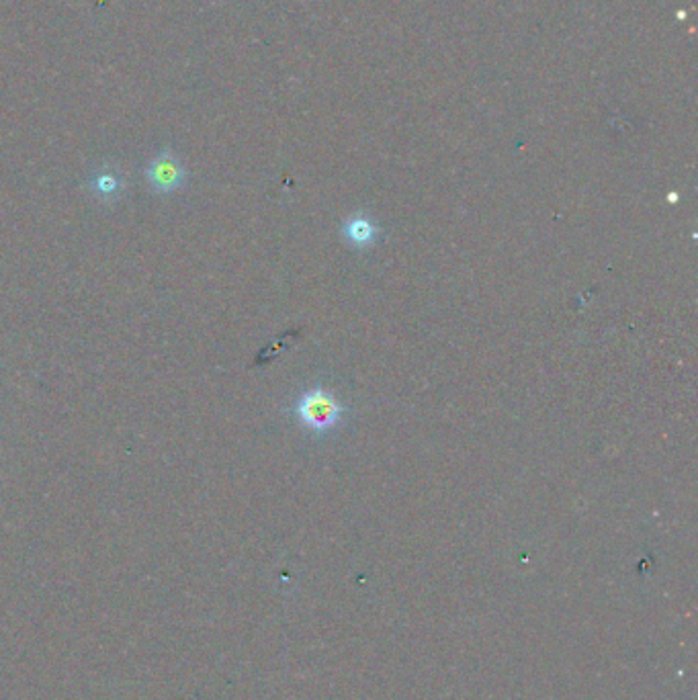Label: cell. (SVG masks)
Returning <instances> with one entry per match:
<instances>
[{
    "label": "cell",
    "instance_id": "cell-3",
    "mask_svg": "<svg viewBox=\"0 0 698 700\" xmlns=\"http://www.w3.org/2000/svg\"><path fill=\"white\" fill-rule=\"evenodd\" d=\"M86 189L91 191V195L97 201L113 205L125 189V179L121 170H117L115 166H101L91 174L89 181H86Z\"/></svg>",
    "mask_w": 698,
    "mask_h": 700
},
{
    "label": "cell",
    "instance_id": "cell-1",
    "mask_svg": "<svg viewBox=\"0 0 698 700\" xmlns=\"http://www.w3.org/2000/svg\"><path fill=\"white\" fill-rule=\"evenodd\" d=\"M344 410L346 408L326 387H314L303 391L293 404L295 418L301 422V426L314 432H328L336 428Z\"/></svg>",
    "mask_w": 698,
    "mask_h": 700
},
{
    "label": "cell",
    "instance_id": "cell-4",
    "mask_svg": "<svg viewBox=\"0 0 698 700\" xmlns=\"http://www.w3.org/2000/svg\"><path fill=\"white\" fill-rule=\"evenodd\" d=\"M342 234H344L348 244L363 250V248H369L377 240L379 228L373 220H369L367 215L357 213L353 217H348V220L342 224Z\"/></svg>",
    "mask_w": 698,
    "mask_h": 700
},
{
    "label": "cell",
    "instance_id": "cell-2",
    "mask_svg": "<svg viewBox=\"0 0 698 700\" xmlns=\"http://www.w3.org/2000/svg\"><path fill=\"white\" fill-rule=\"evenodd\" d=\"M144 177L156 195H172L185 187L189 172L181 158L172 150L164 148L144 168Z\"/></svg>",
    "mask_w": 698,
    "mask_h": 700
}]
</instances>
